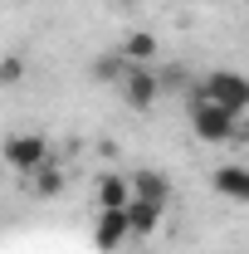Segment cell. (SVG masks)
<instances>
[{
  "label": "cell",
  "mask_w": 249,
  "mask_h": 254,
  "mask_svg": "<svg viewBox=\"0 0 249 254\" xmlns=\"http://www.w3.org/2000/svg\"><path fill=\"white\" fill-rule=\"evenodd\" d=\"M190 98H210L230 113H249V73L235 68H210L200 83H190Z\"/></svg>",
  "instance_id": "obj_1"
},
{
  "label": "cell",
  "mask_w": 249,
  "mask_h": 254,
  "mask_svg": "<svg viewBox=\"0 0 249 254\" xmlns=\"http://www.w3.org/2000/svg\"><path fill=\"white\" fill-rule=\"evenodd\" d=\"M190 127H195V137H200V142L220 147V142H230V137H235L240 113L220 108V103H210V98H190Z\"/></svg>",
  "instance_id": "obj_2"
},
{
  "label": "cell",
  "mask_w": 249,
  "mask_h": 254,
  "mask_svg": "<svg viewBox=\"0 0 249 254\" xmlns=\"http://www.w3.org/2000/svg\"><path fill=\"white\" fill-rule=\"evenodd\" d=\"M49 161H54V152H49V137H44V132H15V137H5V166L34 176V171L49 166Z\"/></svg>",
  "instance_id": "obj_3"
},
{
  "label": "cell",
  "mask_w": 249,
  "mask_h": 254,
  "mask_svg": "<svg viewBox=\"0 0 249 254\" xmlns=\"http://www.w3.org/2000/svg\"><path fill=\"white\" fill-rule=\"evenodd\" d=\"M118 93H123L127 108L147 113V108H156V98L166 93V83H161V73H156L152 64H132V68H127V78L118 83Z\"/></svg>",
  "instance_id": "obj_4"
},
{
  "label": "cell",
  "mask_w": 249,
  "mask_h": 254,
  "mask_svg": "<svg viewBox=\"0 0 249 254\" xmlns=\"http://www.w3.org/2000/svg\"><path fill=\"white\" fill-rule=\"evenodd\" d=\"M132 240V220H127V210H98L93 220V245L103 254H113L118 245H127Z\"/></svg>",
  "instance_id": "obj_5"
},
{
  "label": "cell",
  "mask_w": 249,
  "mask_h": 254,
  "mask_svg": "<svg viewBox=\"0 0 249 254\" xmlns=\"http://www.w3.org/2000/svg\"><path fill=\"white\" fill-rule=\"evenodd\" d=\"M210 186L225 195V200H235V205H249V166H215V176H210Z\"/></svg>",
  "instance_id": "obj_6"
},
{
  "label": "cell",
  "mask_w": 249,
  "mask_h": 254,
  "mask_svg": "<svg viewBox=\"0 0 249 254\" xmlns=\"http://www.w3.org/2000/svg\"><path fill=\"white\" fill-rule=\"evenodd\" d=\"M137 200V190H132V176H118V171H108L103 181H98V210H127Z\"/></svg>",
  "instance_id": "obj_7"
},
{
  "label": "cell",
  "mask_w": 249,
  "mask_h": 254,
  "mask_svg": "<svg viewBox=\"0 0 249 254\" xmlns=\"http://www.w3.org/2000/svg\"><path fill=\"white\" fill-rule=\"evenodd\" d=\"M132 190H137V200L166 205V200H171V176L156 171V166H137V171H132Z\"/></svg>",
  "instance_id": "obj_8"
},
{
  "label": "cell",
  "mask_w": 249,
  "mask_h": 254,
  "mask_svg": "<svg viewBox=\"0 0 249 254\" xmlns=\"http://www.w3.org/2000/svg\"><path fill=\"white\" fill-rule=\"evenodd\" d=\"M127 68H132V64H127V54L113 44V49H103V54L93 59V78H98V83H113V88H118V83L127 78Z\"/></svg>",
  "instance_id": "obj_9"
},
{
  "label": "cell",
  "mask_w": 249,
  "mask_h": 254,
  "mask_svg": "<svg viewBox=\"0 0 249 254\" xmlns=\"http://www.w3.org/2000/svg\"><path fill=\"white\" fill-rule=\"evenodd\" d=\"M118 49L127 54V64H152V68H156V49H161V44H156V34H152V30H132L123 44H118Z\"/></svg>",
  "instance_id": "obj_10"
},
{
  "label": "cell",
  "mask_w": 249,
  "mask_h": 254,
  "mask_svg": "<svg viewBox=\"0 0 249 254\" xmlns=\"http://www.w3.org/2000/svg\"><path fill=\"white\" fill-rule=\"evenodd\" d=\"M161 210H166V205H156V200H132V205H127L132 235H156V225H161Z\"/></svg>",
  "instance_id": "obj_11"
},
{
  "label": "cell",
  "mask_w": 249,
  "mask_h": 254,
  "mask_svg": "<svg viewBox=\"0 0 249 254\" xmlns=\"http://www.w3.org/2000/svg\"><path fill=\"white\" fill-rule=\"evenodd\" d=\"M30 190L39 195V200H54V195L63 190V171L54 166V161H49V166H39V171L30 176Z\"/></svg>",
  "instance_id": "obj_12"
},
{
  "label": "cell",
  "mask_w": 249,
  "mask_h": 254,
  "mask_svg": "<svg viewBox=\"0 0 249 254\" xmlns=\"http://www.w3.org/2000/svg\"><path fill=\"white\" fill-rule=\"evenodd\" d=\"M20 78H25V59H20V54H5V59H0V83L15 88Z\"/></svg>",
  "instance_id": "obj_13"
},
{
  "label": "cell",
  "mask_w": 249,
  "mask_h": 254,
  "mask_svg": "<svg viewBox=\"0 0 249 254\" xmlns=\"http://www.w3.org/2000/svg\"><path fill=\"white\" fill-rule=\"evenodd\" d=\"M118 5H137V0H118Z\"/></svg>",
  "instance_id": "obj_14"
}]
</instances>
